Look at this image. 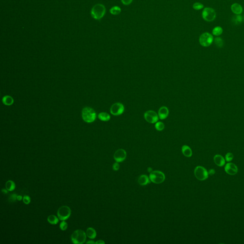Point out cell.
I'll use <instances>...</instances> for the list:
<instances>
[{
    "label": "cell",
    "instance_id": "obj_25",
    "mask_svg": "<svg viewBox=\"0 0 244 244\" xmlns=\"http://www.w3.org/2000/svg\"><path fill=\"white\" fill-rule=\"evenodd\" d=\"M214 41L216 46L218 48H221L224 46V41L222 38L219 37L218 36L216 38H215L214 39Z\"/></svg>",
    "mask_w": 244,
    "mask_h": 244
},
{
    "label": "cell",
    "instance_id": "obj_22",
    "mask_svg": "<svg viewBox=\"0 0 244 244\" xmlns=\"http://www.w3.org/2000/svg\"><path fill=\"white\" fill-rule=\"evenodd\" d=\"M223 32V28L221 26H218L215 27V28L213 29L212 34L214 36H219L222 34Z\"/></svg>",
    "mask_w": 244,
    "mask_h": 244
},
{
    "label": "cell",
    "instance_id": "obj_31",
    "mask_svg": "<svg viewBox=\"0 0 244 244\" xmlns=\"http://www.w3.org/2000/svg\"><path fill=\"white\" fill-rule=\"evenodd\" d=\"M23 202L25 204L28 205L31 202V198L29 196H27V195L24 196V197H23Z\"/></svg>",
    "mask_w": 244,
    "mask_h": 244
},
{
    "label": "cell",
    "instance_id": "obj_13",
    "mask_svg": "<svg viewBox=\"0 0 244 244\" xmlns=\"http://www.w3.org/2000/svg\"><path fill=\"white\" fill-rule=\"evenodd\" d=\"M158 116L161 120H164L168 117L169 110L166 106L161 107L158 110Z\"/></svg>",
    "mask_w": 244,
    "mask_h": 244
},
{
    "label": "cell",
    "instance_id": "obj_39",
    "mask_svg": "<svg viewBox=\"0 0 244 244\" xmlns=\"http://www.w3.org/2000/svg\"><path fill=\"white\" fill-rule=\"evenodd\" d=\"M86 244H95V242L94 241H92V240H90V241H88L86 242Z\"/></svg>",
    "mask_w": 244,
    "mask_h": 244
},
{
    "label": "cell",
    "instance_id": "obj_28",
    "mask_svg": "<svg viewBox=\"0 0 244 244\" xmlns=\"http://www.w3.org/2000/svg\"><path fill=\"white\" fill-rule=\"evenodd\" d=\"M193 9L196 10H200L201 9H203L204 5L202 3L196 2L194 3L193 5Z\"/></svg>",
    "mask_w": 244,
    "mask_h": 244
},
{
    "label": "cell",
    "instance_id": "obj_35",
    "mask_svg": "<svg viewBox=\"0 0 244 244\" xmlns=\"http://www.w3.org/2000/svg\"><path fill=\"white\" fill-rule=\"evenodd\" d=\"M208 172V174H209V175H212L215 174L216 171H215V170L211 169Z\"/></svg>",
    "mask_w": 244,
    "mask_h": 244
},
{
    "label": "cell",
    "instance_id": "obj_40",
    "mask_svg": "<svg viewBox=\"0 0 244 244\" xmlns=\"http://www.w3.org/2000/svg\"><path fill=\"white\" fill-rule=\"evenodd\" d=\"M147 170L148 171L149 173H151L152 171H153V170H152V168H151V167H148Z\"/></svg>",
    "mask_w": 244,
    "mask_h": 244
},
{
    "label": "cell",
    "instance_id": "obj_32",
    "mask_svg": "<svg viewBox=\"0 0 244 244\" xmlns=\"http://www.w3.org/2000/svg\"><path fill=\"white\" fill-rule=\"evenodd\" d=\"M17 195L16 194H13L9 197V201L11 202H15V201H16V200H17Z\"/></svg>",
    "mask_w": 244,
    "mask_h": 244
},
{
    "label": "cell",
    "instance_id": "obj_23",
    "mask_svg": "<svg viewBox=\"0 0 244 244\" xmlns=\"http://www.w3.org/2000/svg\"><path fill=\"white\" fill-rule=\"evenodd\" d=\"M47 220L52 225H56L59 222V219L57 216L54 215H50L48 216Z\"/></svg>",
    "mask_w": 244,
    "mask_h": 244
},
{
    "label": "cell",
    "instance_id": "obj_18",
    "mask_svg": "<svg viewBox=\"0 0 244 244\" xmlns=\"http://www.w3.org/2000/svg\"><path fill=\"white\" fill-rule=\"evenodd\" d=\"M86 235L90 239H94L97 237V232L94 228L89 227L86 230Z\"/></svg>",
    "mask_w": 244,
    "mask_h": 244
},
{
    "label": "cell",
    "instance_id": "obj_27",
    "mask_svg": "<svg viewBox=\"0 0 244 244\" xmlns=\"http://www.w3.org/2000/svg\"><path fill=\"white\" fill-rule=\"evenodd\" d=\"M155 127L158 131H161L165 128V124L162 122H157L155 124Z\"/></svg>",
    "mask_w": 244,
    "mask_h": 244
},
{
    "label": "cell",
    "instance_id": "obj_12",
    "mask_svg": "<svg viewBox=\"0 0 244 244\" xmlns=\"http://www.w3.org/2000/svg\"><path fill=\"white\" fill-rule=\"evenodd\" d=\"M225 170L227 174L231 175H235L238 172V168L235 164L229 163L226 164L225 167Z\"/></svg>",
    "mask_w": 244,
    "mask_h": 244
},
{
    "label": "cell",
    "instance_id": "obj_7",
    "mask_svg": "<svg viewBox=\"0 0 244 244\" xmlns=\"http://www.w3.org/2000/svg\"><path fill=\"white\" fill-rule=\"evenodd\" d=\"M71 214V210L69 206H63L60 207L57 211V216L59 219L61 221L68 219Z\"/></svg>",
    "mask_w": 244,
    "mask_h": 244
},
{
    "label": "cell",
    "instance_id": "obj_10",
    "mask_svg": "<svg viewBox=\"0 0 244 244\" xmlns=\"http://www.w3.org/2000/svg\"><path fill=\"white\" fill-rule=\"evenodd\" d=\"M159 116L155 112L149 110L145 112L144 114V118L145 120L148 123L155 124L158 121Z\"/></svg>",
    "mask_w": 244,
    "mask_h": 244
},
{
    "label": "cell",
    "instance_id": "obj_14",
    "mask_svg": "<svg viewBox=\"0 0 244 244\" xmlns=\"http://www.w3.org/2000/svg\"><path fill=\"white\" fill-rule=\"evenodd\" d=\"M231 11L235 15H241L242 13V6L238 3H234L231 6Z\"/></svg>",
    "mask_w": 244,
    "mask_h": 244
},
{
    "label": "cell",
    "instance_id": "obj_5",
    "mask_svg": "<svg viewBox=\"0 0 244 244\" xmlns=\"http://www.w3.org/2000/svg\"><path fill=\"white\" fill-rule=\"evenodd\" d=\"M149 179L153 183L159 184L164 181L165 179V175L161 171H152L149 175Z\"/></svg>",
    "mask_w": 244,
    "mask_h": 244
},
{
    "label": "cell",
    "instance_id": "obj_11",
    "mask_svg": "<svg viewBox=\"0 0 244 244\" xmlns=\"http://www.w3.org/2000/svg\"><path fill=\"white\" fill-rule=\"evenodd\" d=\"M126 151L123 149L117 150L114 154V159L116 162H122L126 159Z\"/></svg>",
    "mask_w": 244,
    "mask_h": 244
},
{
    "label": "cell",
    "instance_id": "obj_24",
    "mask_svg": "<svg viewBox=\"0 0 244 244\" xmlns=\"http://www.w3.org/2000/svg\"><path fill=\"white\" fill-rule=\"evenodd\" d=\"M6 188L9 191H13L15 188V182L12 180H8L6 182L5 184Z\"/></svg>",
    "mask_w": 244,
    "mask_h": 244
},
{
    "label": "cell",
    "instance_id": "obj_33",
    "mask_svg": "<svg viewBox=\"0 0 244 244\" xmlns=\"http://www.w3.org/2000/svg\"><path fill=\"white\" fill-rule=\"evenodd\" d=\"M133 0H121V2L123 5H128L131 4L133 2Z\"/></svg>",
    "mask_w": 244,
    "mask_h": 244
},
{
    "label": "cell",
    "instance_id": "obj_3",
    "mask_svg": "<svg viewBox=\"0 0 244 244\" xmlns=\"http://www.w3.org/2000/svg\"><path fill=\"white\" fill-rule=\"evenodd\" d=\"M106 12L105 6L102 4H97L91 10V16L94 19L99 20L104 17Z\"/></svg>",
    "mask_w": 244,
    "mask_h": 244
},
{
    "label": "cell",
    "instance_id": "obj_2",
    "mask_svg": "<svg viewBox=\"0 0 244 244\" xmlns=\"http://www.w3.org/2000/svg\"><path fill=\"white\" fill-rule=\"evenodd\" d=\"M86 233L81 229H77L73 232L71 235V240L75 244H82L86 239Z\"/></svg>",
    "mask_w": 244,
    "mask_h": 244
},
{
    "label": "cell",
    "instance_id": "obj_19",
    "mask_svg": "<svg viewBox=\"0 0 244 244\" xmlns=\"http://www.w3.org/2000/svg\"><path fill=\"white\" fill-rule=\"evenodd\" d=\"M243 20V19L242 16H241V15H235V16L233 17L232 22L233 24L235 25H239L242 23Z\"/></svg>",
    "mask_w": 244,
    "mask_h": 244
},
{
    "label": "cell",
    "instance_id": "obj_9",
    "mask_svg": "<svg viewBox=\"0 0 244 244\" xmlns=\"http://www.w3.org/2000/svg\"><path fill=\"white\" fill-rule=\"evenodd\" d=\"M124 111V105L120 102H116L112 105L110 113L114 116H118L123 114Z\"/></svg>",
    "mask_w": 244,
    "mask_h": 244
},
{
    "label": "cell",
    "instance_id": "obj_29",
    "mask_svg": "<svg viewBox=\"0 0 244 244\" xmlns=\"http://www.w3.org/2000/svg\"><path fill=\"white\" fill-rule=\"evenodd\" d=\"M60 228L61 230L64 231L67 229L68 228V224L65 220H63L61 222L60 224Z\"/></svg>",
    "mask_w": 244,
    "mask_h": 244
},
{
    "label": "cell",
    "instance_id": "obj_15",
    "mask_svg": "<svg viewBox=\"0 0 244 244\" xmlns=\"http://www.w3.org/2000/svg\"><path fill=\"white\" fill-rule=\"evenodd\" d=\"M214 161L215 164L218 167H223L225 165V159L221 155H216L214 157Z\"/></svg>",
    "mask_w": 244,
    "mask_h": 244
},
{
    "label": "cell",
    "instance_id": "obj_21",
    "mask_svg": "<svg viewBox=\"0 0 244 244\" xmlns=\"http://www.w3.org/2000/svg\"><path fill=\"white\" fill-rule=\"evenodd\" d=\"M3 104L6 105H11L13 103V98L9 95H6L3 97Z\"/></svg>",
    "mask_w": 244,
    "mask_h": 244
},
{
    "label": "cell",
    "instance_id": "obj_34",
    "mask_svg": "<svg viewBox=\"0 0 244 244\" xmlns=\"http://www.w3.org/2000/svg\"><path fill=\"white\" fill-rule=\"evenodd\" d=\"M120 167V165L118 163V162L115 163L113 165V169L114 171H117L119 169Z\"/></svg>",
    "mask_w": 244,
    "mask_h": 244
},
{
    "label": "cell",
    "instance_id": "obj_6",
    "mask_svg": "<svg viewBox=\"0 0 244 244\" xmlns=\"http://www.w3.org/2000/svg\"><path fill=\"white\" fill-rule=\"evenodd\" d=\"M202 16L204 20L206 22H212L216 18V12L212 8H205L202 12Z\"/></svg>",
    "mask_w": 244,
    "mask_h": 244
},
{
    "label": "cell",
    "instance_id": "obj_26",
    "mask_svg": "<svg viewBox=\"0 0 244 244\" xmlns=\"http://www.w3.org/2000/svg\"><path fill=\"white\" fill-rule=\"evenodd\" d=\"M110 13H111L112 15H119L121 13V9L118 6H114V7H112L110 9Z\"/></svg>",
    "mask_w": 244,
    "mask_h": 244
},
{
    "label": "cell",
    "instance_id": "obj_17",
    "mask_svg": "<svg viewBox=\"0 0 244 244\" xmlns=\"http://www.w3.org/2000/svg\"><path fill=\"white\" fill-rule=\"evenodd\" d=\"M182 151L183 155L187 157H190L192 155V151L189 147L186 145H184L182 147Z\"/></svg>",
    "mask_w": 244,
    "mask_h": 244
},
{
    "label": "cell",
    "instance_id": "obj_38",
    "mask_svg": "<svg viewBox=\"0 0 244 244\" xmlns=\"http://www.w3.org/2000/svg\"><path fill=\"white\" fill-rule=\"evenodd\" d=\"M17 200L18 201H20L22 200V199H23V197L22 196H20V195H19V196H17Z\"/></svg>",
    "mask_w": 244,
    "mask_h": 244
},
{
    "label": "cell",
    "instance_id": "obj_41",
    "mask_svg": "<svg viewBox=\"0 0 244 244\" xmlns=\"http://www.w3.org/2000/svg\"></svg>",
    "mask_w": 244,
    "mask_h": 244
},
{
    "label": "cell",
    "instance_id": "obj_20",
    "mask_svg": "<svg viewBox=\"0 0 244 244\" xmlns=\"http://www.w3.org/2000/svg\"><path fill=\"white\" fill-rule=\"evenodd\" d=\"M98 118L102 121L107 122L109 121L111 118L110 116L108 113L105 112H102L98 114Z\"/></svg>",
    "mask_w": 244,
    "mask_h": 244
},
{
    "label": "cell",
    "instance_id": "obj_1",
    "mask_svg": "<svg viewBox=\"0 0 244 244\" xmlns=\"http://www.w3.org/2000/svg\"><path fill=\"white\" fill-rule=\"evenodd\" d=\"M82 113V118L85 122L92 123L96 119L97 114L95 111L90 107H86L83 108Z\"/></svg>",
    "mask_w": 244,
    "mask_h": 244
},
{
    "label": "cell",
    "instance_id": "obj_36",
    "mask_svg": "<svg viewBox=\"0 0 244 244\" xmlns=\"http://www.w3.org/2000/svg\"><path fill=\"white\" fill-rule=\"evenodd\" d=\"M105 243V242H104L103 240H98V241H97L96 242H95V244H104Z\"/></svg>",
    "mask_w": 244,
    "mask_h": 244
},
{
    "label": "cell",
    "instance_id": "obj_16",
    "mask_svg": "<svg viewBox=\"0 0 244 244\" xmlns=\"http://www.w3.org/2000/svg\"><path fill=\"white\" fill-rule=\"evenodd\" d=\"M150 179L146 175H143L139 177L138 179V182L141 186H145L150 182Z\"/></svg>",
    "mask_w": 244,
    "mask_h": 244
},
{
    "label": "cell",
    "instance_id": "obj_30",
    "mask_svg": "<svg viewBox=\"0 0 244 244\" xmlns=\"http://www.w3.org/2000/svg\"><path fill=\"white\" fill-rule=\"evenodd\" d=\"M225 160L227 162H229L230 161H232L234 158V155H233V153H227L225 155Z\"/></svg>",
    "mask_w": 244,
    "mask_h": 244
},
{
    "label": "cell",
    "instance_id": "obj_8",
    "mask_svg": "<svg viewBox=\"0 0 244 244\" xmlns=\"http://www.w3.org/2000/svg\"><path fill=\"white\" fill-rule=\"evenodd\" d=\"M194 175L196 178L199 180L204 181L208 177V172L207 170L201 166L196 167L194 171Z\"/></svg>",
    "mask_w": 244,
    "mask_h": 244
},
{
    "label": "cell",
    "instance_id": "obj_4",
    "mask_svg": "<svg viewBox=\"0 0 244 244\" xmlns=\"http://www.w3.org/2000/svg\"><path fill=\"white\" fill-rule=\"evenodd\" d=\"M214 41L213 36L209 32L202 34L199 37V42L201 46L203 47H208L211 45Z\"/></svg>",
    "mask_w": 244,
    "mask_h": 244
},
{
    "label": "cell",
    "instance_id": "obj_37",
    "mask_svg": "<svg viewBox=\"0 0 244 244\" xmlns=\"http://www.w3.org/2000/svg\"><path fill=\"white\" fill-rule=\"evenodd\" d=\"M8 190L7 189H2V193L4 194H7L8 193Z\"/></svg>",
    "mask_w": 244,
    "mask_h": 244
}]
</instances>
